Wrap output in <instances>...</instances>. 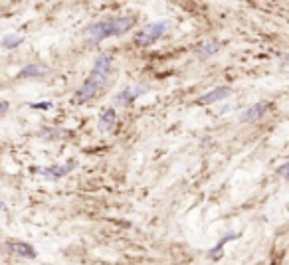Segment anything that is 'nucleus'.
<instances>
[{
  "label": "nucleus",
  "mask_w": 289,
  "mask_h": 265,
  "mask_svg": "<svg viewBox=\"0 0 289 265\" xmlns=\"http://www.w3.org/2000/svg\"><path fill=\"white\" fill-rule=\"evenodd\" d=\"M109 72H111V56H109V54H101V56L97 58L95 66H93V70L89 73V77H87V79L83 81V85L77 89L75 101L81 105V103L93 99V97L97 95V91L105 85V81H107V77H109Z\"/></svg>",
  "instance_id": "obj_1"
},
{
  "label": "nucleus",
  "mask_w": 289,
  "mask_h": 265,
  "mask_svg": "<svg viewBox=\"0 0 289 265\" xmlns=\"http://www.w3.org/2000/svg\"><path fill=\"white\" fill-rule=\"evenodd\" d=\"M131 26H133V18L123 16V18H115V20H107V22H99V24L89 26L85 30V36L91 40V44H99L105 38L127 34L131 30Z\"/></svg>",
  "instance_id": "obj_2"
},
{
  "label": "nucleus",
  "mask_w": 289,
  "mask_h": 265,
  "mask_svg": "<svg viewBox=\"0 0 289 265\" xmlns=\"http://www.w3.org/2000/svg\"><path fill=\"white\" fill-rule=\"evenodd\" d=\"M167 30H169L167 22H153V24H149L147 28H143L141 32H137L135 42L141 44V46H149V44L157 42L163 34H167Z\"/></svg>",
  "instance_id": "obj_3"
},
{
  "label": "nucleus",
  "mask_w": 289,
  "mask_h": 265,
  "mask_svg": "<svg viewBox=\"0 0 289 265\" xmlns=\"http://www.w3.org/2000/svg\"><path fill=\"white\" fill-rule=\"evenodd\" d=\"M149 91V87L147 85H135V87H127V89H121L117 95L113 97V103H117V105H123V107H127V105H131L137 97H141L143 93Z\"/></svg>",
  "instance_id": "obj_4"
},
{
  "label": "nucleus",
  "mask_w": 289,
  "mask_h": 265,
  "mask_svg": "<svg viewBox=\"0 0 289 265\" xmlns=\"http://www.w3.org/2000/svg\"><path fill=\"white\" fill-rule=\"evenodd\" d=\"M73 167H75V161H70L66 165H54V167H48V169L38 170V172L44 174V176H48V178H62V176L70 174L73 170Z\"/></svg>",
  "instance_id": "obj_5"
},
{
  "label": "nucleus",
  "mask_w": 289,
  "mask_h": 265,
  "mask_svg": "<svg viewBox=\"0 0 289 265\" xmlns=\"http://www.w3.org/2000/svg\"><path fill=\"white\" fill-rule=\"evenodd\" d=\"M8 249H10L12 253L20 255V257H28V259H34V257H36V249H34L30 243H26V241H18V240L8 241Z\"/></svg>",
  "instance_id": "obj_6"
},
{
  "label": "nucleus",
  "mask_w": 289,
  "mask_h": 265,
  "mask_svg": "<svg viewBox=\"0 0 289 265\" xmlns=\"http://www.w3.org/2000/svg\"><path fill=\"white\" fill-rule=\"evenodd\" d=\"M228 95H232V89H230V87H216V89L204 93V95L198 99V103H200V105H212V103H216V101L226 99Z\"/></svg>",
  "instance_id": "obj_7"
},
{
  "label": "nucleus",
  "mask_w": 289,
  "mask_h": 265,
  "mask_svg": "<svg viewBox=\"0 0 289 265\" xmlns=\"http://www.w3.org/2000/svg\"><path fill=\"white\" fill-rule=\"evenodd\" d=\"M267 111H269V105H267V103H256V105H252L250 109H246V111L242 113V121H246V123L260 121Z\"/></svg>",
  "instance_id": "obj_8"
},
{
  "label": "nucleus",
  "mask_w": 289,
  "mask_h": 265,
  "mask_svg": "<svg viewBox=\"0 0 289 265\" xmlns=\"http://www.w3.org/2000/svg\"><path fill=\"white\" fill-rule=\"evenodd\" d=\"M115 123H117V113H115V109H105L103 115L99 117L97 129H99L101 133H107V131H111V129L115 127Z\"/></svg>",
  "instance_id": "obj_9"
},
{
  "label": "nucleus",
  "mask_w": 289,
  "mask_h": 265,
  "mask_svg": "<svg viewBox=\"0 0 289 265\" xmlns=\"http://www.w3.org/2000/svg\"><path fill=\"white\" fill-rule=\"evenodd\" d=\"M48 73V68L42 66V64H30L20 70L18 77H40V75H46Z\"/></svg>",
  "instance_id": "obj_10"
},
{
  "label": "nucleus",
  "mask_w": 289,
  "mask_h": 265,
  "mask_svg": "<svg viewBox=\"0 0 289 265\" xmlns=\"http://www.w3.org/2000/svg\"><path fill=\"white\" fill-rule=\"evenodd\" d=\"M236 238H238V234H228V236H224V238L214 245V249H210V253H208V255H210L212 259H220V253H222L224 245H226L230 240H236Z\"/></svg>",
  "instance_id": "obj_11"
},
{
  "label": "nucleus",
  "mask_w": 289,
  "mask_h": 265,
  "mask_svg": "<svg viewBox=\"0 0 289 265\" xmlns=\"http://www.w3.org/2000/svg\"><path fill=\"white\" fill-rule=\"evenodd\" d=\"M22 42H24L22 36H18V34H6V36L2 38V48L14 49V48H18Z\"/></svg>",
  "instance_id": "obj_12"
},
{
  "label": "nucleus",
  "mask_w": 289,
  "mask_h": 265,
  "mask_svg": "<svg viewBox=\"0 0 289 265\" xmlns=\"http://www.w3.org/2000/svg\"><path fill=\"white\" fill-rule=\"evenodd\" d=\"M222 49V44H218V42H208V44H202L200 48L196 49L202 58H208V56H214Z\"/></svg>",
  "instance_id": "obj_13"
},
{
  "label": "nucleus",
  "mask_w": 289,
  "mask_h": 265,
  "mask_svg": "<svg viewBox=\"0 0 289 265\" xmlns=\"http://www.w3.org/2000/svg\"><path fill=\"white\" fill-rule=\"evenodd\" d=\"M30 107H32V109H42V111H48V109H52V107H54V103H52V101H44V103H30Z\"/></svg>",
  "instance_id": "obj_14"
},
{
  "label": "nucleus",
  "mask_w": 289,
  "mask_h": 265,
  "mask_svg": "<svg viewBox=\"0 0 289 265\" xmlns=\"http://www.w3.org/2000/svg\"><path fill=\"white\" fill-rule=\"evenodd\" d=\"M8 113V103L6 101H0V117Z\"/></svg>",
  "instance_id": "obj_15"
},
{
  "label": "nucleus",
  "mask_w": 289,
  "mask_h": 265,
  "mask_svg": "<svg viewBox=\"0 0 289 265\" xmlns=\"http://www.w3.org/2000/svg\"><path fill=\"white\" fill-rule=\"evenodd\" d=\"M279 174H281V176H287V165H283V167L279 169Z\"/></svg>",
  "instance_id": "obj_16"
}]
</instances>
